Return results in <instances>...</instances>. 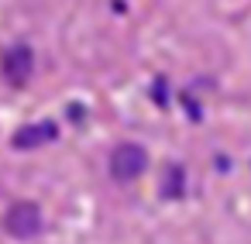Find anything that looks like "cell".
I'll return each mask as SVG.
<instances>
[{
    "instance_id": "1",
    "label": "cell",
    "mask_w": 251,
    "mask_h": 244,
    "mask_svg": "<svg viewBox=\"0 0 251 244\" xmlns=\"http://www.w3.org/2000/svg\"><path fill=\"white\" fill-rule=\"evenodd\" d=\"M148 169V151L134 141H124L110 151V175L117 182H134L141 172Z\"/></svg>"
},
{
    "instance_id": "2",
    "label": "cell",
    "mask_w": 251,
    "mask_h": 244,
    "mask_svg": "<svg viewBox=\"0 0 251 244\" xmlns=\"http://www.w3.org/2000/svg\"><path fill=\"white\" fill-rule=\"evenodd\" d=\"M4 230L14 237V241H31L42 234V210L28 199L14 203L7 213H4Z\"/></svg>"
},
{
    "instance_id": "3",
    "label": "cell",
    "mask_w": 251,
    "mask_h": 244,
    "mask_svg": "<svg viewBox=\"0 0 251 244\" xmlns=\"http://www.w3.org/2000/svg\"><path fill=\"white\" fill-rule=\"evenodd\" d=\"M0 73H4V79L11 86H25L35 73V52L28 45H14L4 52V59H0Z\"/></svg>"
},
{
    "instance_id": "4",
    "label": "cell",
    "mask_w": 251,
    "mask_h": 244,
    "mask_svg": "<svg viewBox=\"0 0 251 244\" xmlns=\"http://www.w3.org/2000/svg\"><path fill=\"white\" fill-rule=\"evenodd\" d=\"M55 138V124L52 121H42V124H25V127H18V134L11 138V145L18 148V151H31V148H38V145H45V141H52Z\"/></svg>"
},
{
    "instance_id": "5",
    "label": "cell",
    "mask_w": 251,
    "mask_h": 244,
    "mask_svg": "<svg viewBox=\"0 0 251 244\" xmlns=\"http://www.w3.org/2000/svg\"><path fill=\"white\" fill-rule=\"evenodd\" d=\"M162 193L172 196V199L182 196V169H179V165H172V169L165 172V189H162Z\"/></svg>"
}]
</instances>
